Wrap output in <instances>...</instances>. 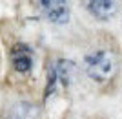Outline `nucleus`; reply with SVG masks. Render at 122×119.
<instances>
[{"label":"nucleus","instance_id":"nucleus-4","mask_svg":"<svg viewBox=\"0 0 122 119\" xmlns=\"http://www.w3.org/2000/svg\"><path fill=\"white\" fill-rule=\"evenodd\" d=\"M11 62L18 73H29L33 68V51L25 44H15L11 48Z\"/></svg>","mask_w":122,"mask_h":119},{"label":"nucleus","instance_id":"nucleus-3","mask_svg":"<svg viewBox=\"0 0 122 119\" xmlns=\"http://www.w3.org/2000/svg\"><path fill=\"white\" fill-rule=\"evenodd\" d=\"M40 11L46 18L53 24H66L69 20V6L60 0H40L38 2Z\"/></svg>","mask_w":122,"mask_h":119},{"label":"nucleus","instance_id":"nucleus-2","mask_svg":"<svg viewBox=\"0 0 122 119\" xmlns=\"http://www.w3.org/2000/svg\"><path fill=\"white\" fill-rule=\"evenodd\" d=\"M73 72H75V66H73L71 61H64V59H58V61H53L49 64V73H47V86H46V95L53 93L56 83H62L64 86L71 83Z\"/></svg>","mask_w":122,"mask_h":119},{"label":"nucleus","instance_id":"nucleus-6","mask_svg":"<svg viewBox=\"0 0 122 119\" xmlns=\"http://www.w3.org/2000/svg\"><path fill=\"white\" fill-rule=\"evenodd\" d=\"M86 7L93 17H97L98 20H109L117 13L118 4L111 2V0H91V2H86Z\"/></svg>","mask_w":122,"mask_h":119},{"label":"nucleus","instance_id":"nucleus-5","mask_svg":"<svg viewBox=\"0 0 122 119\" xmlns=\"http://www.w3.org/2000/svg\"><path fill=\"white\" fill-rule=\"evenodd\" d=\"M7 119H42V110L35 103L18 101L7 110Z\"/></svg>","mask_w":122,"mask_h":119},{"label":"nucleus","instance_id":"nucleus-1","mask_svg":"<svg viewBox=\"0 0 122 119\" xmlns=\"http://www.w3.org/2000/svg\"><path fill=\"white\" fill-rule=\"evenodd\" d=\"M82 68L95 83H107L118 70V53L109 46H97L84 55Z\"/></svg>","mask_w":122,"mask_h":119}]
</instances>
